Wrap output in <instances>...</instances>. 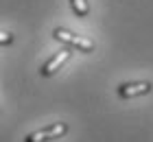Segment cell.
<instances>
[{
  "instance_id": "1",
  "label": "cell",
  "mask_w": 153,
  "mask_h": 142,
  "mask_svg": "<svg viewBox=\"0 0 153 142\" xmlns=\"http://www.w3.org/2000/svg\"><path fill=\"white\" fill-rule=\"evenodd\" d=\"M53 37L57 39V42H61L64 46L72 48V51H79V53H85V55L94 53V48H96V44H94L92 39H85V37H81V35H74L72 31H68V28H64V26L55 28Z\"/></svg>"
},
{
  "instance_id": "2",
  "label": "cell",
  "mask_w": 153,
  "mask_h": 142,
  "mask_svg": "<svg viewBox=\"0 0 153 142\" xmlns=\"http://www.w3.org/2000/svg\"><path fill=\"white\" fill-rule=\"evenodd\" d=\"M66 133H68L66 123H53L48 127H42V129L29 133V136L24 138V142H48V140H57L61 136H66Z\"/></svg>"
},
{
  "instance_id": "3",
  "label": "cell",
  "mask_w": 153,
  "mask_h": 142,
  "mask_svg": "<svg viewBox=\"0 0 153 142\" xmlns=\"http://www.w3.org/2000/svg\"><path fill=\"white\" fill-rule=\"evenodd\" d=\"M153 83L151 81H129V83H120L116 88V96L118 98H138V96H147L151 94Z\"/></svg>"
},
{
  "instance_id": "4",
  "label": "cell",
  "mask_w": 153,
  "mask_h": 142,
  "mask_svg": "<svg viewBox=\"0 0 153 142\" xmlns=\"http://www.w3.org/2000/svg\"><path fill=\"white\" fill-rule=\"evenodd\" d=\"M72 57V48H61L59 53H55L51 59H48L44 66L39 68V74L42 77H53V74H57V70H61V66H64V63L68 61Z\"/></svg>"
},
{
  "instance_id": "5",
  "label": "cell",
  "mask_w": 153,
  "mask_h": 142,
  "mask_svg": "<svg viewBox=\"0 0 153 142\" xmlns=\"http://www.w3.org/2000/svg\"><path fill=\"white\" fill-rule=\"evenodd\" d=\"M70 7L76 18H88L90 16V0H70Z\"/></svg>"
},
{
  "instance_id": "6",
  "label": "cell",
  "mask_w": 153,
  "mask_h": 142,
  "mask_svg": "<svg viewBox=\"0 0 153 142\" xmlns=\"http://www.w3.org/2000/svg\"><path fill=\"white\" fill-rule=\"evenodd\" d=\"M13 33H2L0 31V46H9V44H13Z\"/></svg>"
}]
</instances>
